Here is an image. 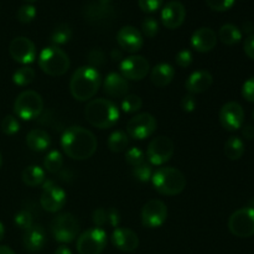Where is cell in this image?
Returning a JSON list of instances; mask_svg holds the SVG:
<instances>
[{
	"mask_svg": "<svg viewBox=\"0 0 254 254\" xmlns=\"http://www.w3.org/2000/svg\"><path fill=\"white\" fill-rule=\"evenodd\" d=\"M98 141L94 134L79 126L69 127L61 136V148L73 160H87L94 155Z\"/></svg>",
	"mask_w": 254,
	"mask_h": 254,
	"instance_id": "cell-1",
	"label": "cell"
},
{
	"mask_svg": "<svg viewBox=\"0 0 254 254\" xmlns=\"http://www.w3.org/2000/svg\"><path fill=\"white\" fill-rule=\"evenodd\" d=\"M102 86L101 73L91 66H81L69 81V92L76 101L87 102L93 98Z\"/></svg>",
	"mask_w": 254,
	"mask_h": 254,
	"instance_id": "cell-2",
	"label": "cell"
},
{
	"mask_svg": "<svg viewBox=\"0 0 254 254\" xmlns=\"http://www.w3.org/2000/svg\"><path fill=\"white\" fill-rule=\"evenodd\" d=\"M84 116L94 128L109 129L119 121V109L109 99L97 98L87 103Z\"/></svg>",
	"mask_w": 254,
	"mask_h": 254,
	"instance_id": "cell-3",
	"label": "cell"
},
{
	"mask_svg": "<svg viewBox=\"0 0 254 254\" xmlns=\"http://www.w3.org/2000/svg\"><path fill=\"white\" fill-rule=\"evenodd\" d=\"M154 189L160 195L175 196L179 195L186 188V178L179 169L173 166L159 168L151 176Z\"/></svg>",
	"mask_w": 254,
	"mask_h": 254,
	"instance_id": "cell-4",
	"label": "cell"
},
{
	"mask_svg": "<svg viewBox=\"0 0 254 254\" xmlns=\"http://www.w3.org/2000/svg\"><path fill=\"white\" fill-rule=\"evenodd\" d=\"M69 57L62 49L56 46L45 47L39 55V67L51 77L64 76L69 69Z\"/></svg>",
	"mask_w": 254,
	"mask_h": 254,
	"instance_id": "cell-5",
	"label": "cell"
},
{
	"mask_svg": "<svg viewBox=\"0 0 254 254\" xmlns=\"http://www.w3.org/2000/svg\"><path fill=\"white\" fill-rule=\"evenodd\" d=\"M44 99L37 92L27 89L21 92L14 102V113L22 121H32L41 116Z\"/></svg>",
	"mask_w": 254,
	"mask_h": 254,
	"instance_id": "cell-6",
	"label": "cell"
},
{
	"mask_svg": "<svg viewBox=\"0 0 254 254\" xmlns=\"http://www.w3.org/2000/svg\"><path fill=\"white\" fill-rule=\"evenodd\" d=\"M50 231L57 242L71 243L78 236L79 223L72 213H61L51 221Z\"/></svg>",
	"mask_w": 254,
	"mask_h": 254,
	"instance_id": "cell-7",
	"label": "cell"
},
{
	"mask_svg": "<svg viewBox=\"0 0 254 254\" xmlns=\"http://www.w3.org/2000/svg\"><path fill=\"white\" fill-rule=\"evenodd\" d=\"M107 240V232L103 228H89L78 236L77 252L79 254H101L106 248Z\"/></svg>",
	"mask_w": 254,
	"mask_h": 254,
	"instance_id": "cell-8",
	"label": "cell"
},
{
	"mask_svg": "<svg viewBox=\"0 0 254 254\" xmlns=\"http://www.w3.org/2000/svg\"><path fill=\"white\" fill-rule=\"evenodd\" d=\"M228 230L238 238H250L254 236V208L243 207L231 215Z\"/></svg>",
	"mask_w": 254,
	"mask_h": 254,
	"instance_id": "cell-9",
	"label": "cell"
},
{
	"mask_svg": "<svg viewBox=\"0 0 254 254\" xmlns=\"http://www.w3.org/2000/svg\"><path fill=\"white\" fill-rule=\"evenodd\" d=\"M158 122L150 113H140L129 119L127 123V134L136 140H144L155 133Z\"/></svg>",
	"mask_w": 254,
	"mask_h": 254,
	"instance_id": "cell-10",
	"label": "cell"
},
{
	"mask_svg": "<svg viewBox=\"0 0 254 254\" xmlns=\"http://www.w3.org/2000/svg\"><path fill=\"white\" fill-rule=\"evenodd\" d=\"M174 150H175V146L170 138L158 136L149 143L148 149H146V158L150 165L160 166L173 158Z\"/></svg>",
	"mask_w": 254,
	"mask_h": 254,
	"instance_id": "cell-11",
	"label": "cell"
},
{
	"mask_svg": "<svg viewBox=\"0 0 254 254\" xmlns=\"http://www.w3.org/2000/svg\"><path fill=\"white\" fill-rule=\"evenodd\" d=\"M67 195L62 188L49 180L44 183V190H42L41 197H40V205L45 211L50 213L59 212L66 205Z\"/></svg>",
	"mask_w": 254,
	"mask_h": 254,
	"instance_id": "cell-12",
	"label": "cell"
},
{
	"mask_svg": "<svg viewBox=\"0 0 254 254\" xmlns=\"http://www.w3.org/2000/svg\"><path fill=\"white\" fill-rule=\"evenodd\" d=\"M141 223L146 228H159L168 218V207L161 200H150L141 208Z\"/></svg>",
	"mask_w": 254,
	"mask_h": 254,
	"instance_id": "cell-13",
	"label": "cell"
},
{
	"mask_svg": "<svg viewBox=\"0 0 254 254\" xmlns=\"http://www.w3.org/2000/svg\"><path fill=\"white\" fill-rule=\"evenodd\" d=\"M150 71L149 61L143 56L133 55L124 59L121 64V74L129 81H141Z\"/></svg>",
	"mask_w": 254,
	"mask_h": 254,
	"instance_id": "cell-14",
	"label": "cell"
},
{
	"mask_svg": "<svg viewBox=\"0 0 254 254\" xmlns=\"http://www.w3.org/2000/svg\"><path fill=\"white\" fill-rule=\"evenodd\" d=\"M10 56L20 64H30L36 59V47L30 39L24 36L15 37L9 46Z\"/></svg>",
	"mask_w": 254,
	"mask_h": 254,
	"instance_id": "cell-15",
	"label": "cell"
},
{
	"mask_svg": "<svg viewBox=\"0 0 254 254\" xmlns=\"http://www.w3.org/2000/svg\"><path fill=\"white\" fill-rule=\"evenodd\" d=\"M245 122V111L237 102H228L223 104L220 111V123L226 130L236 131L242 128Z\"/></svg>",
	"mask_w": 254,
	"mask_h": 254,
	"instance_id": "cell-16",
	"label": "cell"
},
{
	"mask_svg": "<svg viewBox=\"0 0 254 254\" xmlns=\"http://www.w3.org/2000/svg\"><path fill=\"white\" fill-rule=\"evenodd\" d=\"M117 42L124 51L129 54H135L140 51L144 45V39L141 32L134 26H123L117 34Z\"/></svg>",
	"mask_w": 254,
	"mask_h": 254,
	"instance_id": "cell-17",
	"label": "cell"
},
{
	"mask_svg": "<svg viewBox=\"0 0 254 254\" xmlns=\"http://www.w3.org/2000/svg\"><path fill=\"white\" fill-rule=\"evenodd\" d=\"M186 19V9L178 0L168 2L161 11V22L169 30L179 29Z\"/></svg>",
	"mask_w": 254,
	"mask_h": 254,
	"instance_id": "cell-18",
	"label": "cell"
},
{
	"mask_svg": "<svg viewBox=\"0 0 254 254\" xmlns=\"http://www.w3.org/2000/svg\"><path fill=\"white\" fill-rule=\"evenodd\" d=\"M112 243L122 252H134L139 247L138 235L127 227H117L112 233Z\"/></svg>",
	"mask_w": 254,
	"mask_h": 254,
	"instance_id": "cell-19",
	"label": "cell"
},
{
	"mask_svg": "<svg viewBox=\"0 0 254 254\" xmlns=\"http://www.w3.org/2000/svg\"><path fill=\"white\" fill-rule=\"evenodd\" d=\"M102 86H103L104 93L112 98H124L128 96L129 82L121 73H117V72L108 73L104 81L102 82Z\"/></svg>",
	"mask_w": 254,
	"mask_h": 254,
	"instance_id": "cell-20",
	"label": "cell"
},
{
	"mask_svg": "<svg viewBox=\"0 0 254 254\" xmlns=\"http://www.w3.org/2000/svg\"><path fill=\"white\" fill-rule=\"evenodd\" d=\"M217 35L210 27H200L191 36V46L200 54L212 51L217 45Z\"/></svg>",
	"mask_w": 254,
	"mask_h": 254,
	"instance_id": "cell-21",
	"label": "cell"
},
{
	"mask_svg": "<svg viewBox=\"0 0 254 254\" xmlns=\"http://www.w3.org/2000/svg\"><path fill=\"white\" fill-rule=\"evenodd\" d=\"M22 245L30 253H37L46 245V232L41 225H32L22 236Z\"/></svg>",
	"mask_w": 254,
	"mask_h": 254,
	"instance_id": "cell-22",
	"label": "cell"
},
{
	"mask_svg": "<svg viewBox=\"0 0 254 254\" xmlns=\"http://www.w3.org/2000/svg\"><path fill=\"white\" fill-rule=\"evenodd\" d=\"M213 83L212 74L208 71H196L189 76L186 79L185 88L190 94H200L210 89V87Z\"/></svg>",
	"mask_w": 254,
	"mask_h": 254,
	"instance_id": "cell-23",
	"label": "cell"
},
{
	"mask_svg": "<svg viewBox=\"0 0 254 254\" xmlns=\"http://www.w3.org/2000/svg\"><path fill=\"white\" fill-rule=\"evenodd\" d=\"M92 221H93L94 226L98 228H103V230L104 227L117 228L119 226V222H121V215H119L118 211L113 207H99L93 211Z\"/></svg>",
	"mask_w": 254,
	"mask_h": 254,
	"instance_id": "cell-24",
	"label": "cell"
},
{
	"mask_svg": "<svg viewBox=\"0 0 254 254\" xmlns=\"http://www.w3.org/2000/svg\"><path fill=\"white\" fill-rule=\"evenodd\" d=\"M174 77H175V69L170 64H165V62L156 64L151 69L150 73L151 83L155 87H159V88H163V87L170 84L173 82Z\"/></svg>",
	"mask_w": 254,
	"mask_h": 254,
	"instance_id": "cell-25",
	"label": "cell"
},
{
	"mask_svg": "<svg viewBox=\"0 0 254 254\" xmlns=\"http://www.w3.org/2000/svg\"><path fill=\"white\" fill-rule=\"evenodd\" d=\"M26 144L32 151H45L51 145V138L49 133L42 129H32L26 135Z\"/></svg>",
	"mask_w": 254,
	"mask_h": 254,
	"instance_id": "cell-26",
	"label": "cell"
},
{
	"mask_svg": "<svg viewBox=\"0 0 254 254\" xmlns=\"http://www.w3.org/2000/svg\"><path fill=\"white\" fill-rule=\"evenodd\" d=\"M21 179L26 186H30V188H36V186L41 185V184L45 183L46 174H45L44 169L40 168V166L30 165L24 169Z\"/></svg>",
	"mask_w": 254,
	"mask_h": 254,
	"instance_id": "cell-27",
	"label": "cell"
},
{
	"mask_svg": "<svg viewBox=\"0 0 254 254\" xmlns=\"http://www.w3.org/2000/svg\"><path fill=\"white\" fill-rule=\"evenodd\" d=\"M218 39L225 45L232 46V45L238 44L242 39V31L233 24H225L221 26L218 31Z\"/></svg>",
	"mask_w": 254,
	"mask_h": 254,
	"instance_id": "cell-28",
	"label": "cell"
},
{
	"mask_svg": "<svg viewBox=\"0 0 254 254\" xmlns=\"http://www.w3.org/2000/svg\"><path fill=\"white\" fill-rule=\"evenodd\" d=\"M72 29L68 24H60L54 29V31L50 35V42L51 46H61V45H66L72 39Z\"/></svg>",
	"mask_w": 254,
	"mask_h": 254,
	"instance_id": "cell-29",
	"label": "cell"
},
{
	"mask_svg": "<svg viewBox=\"0 0 254 254\" xmlns=\"http://www.w3.org/2000/svg\"><path fill=\"white\" fill-rule=\"evenodd\" d=\"M225 154L230 160H240L245 154V143L240 136H231L225 144Z\"/></svg>",
	"mask_w": 254,
	"mask_h": 254,
	"instance_id": "cell-30",
	"label": "cell"
},
{
	"mask_svg": "<svg viewBox=\"0 0 254 254\" xmlns=\"http://www.w3.org/2000/svg\"><path fill=\"white\" fill-rule=\"evenodd\" d=\"M108 149L113 153H123L129 145L128 134L122 130L113 131L108 138Z\"/></svg>",
	"mask_w": 254,
	"mask_h": 254,
	"instance_id": "cell-31",
	"label": "cell"
},
{
	"mask_svg": "<svg viewBox=\"0 0 254 254\" xmlns=\"http://www.w3.org/2000/svg\"><path fill=\"white\" fill-rule=\"evenodd\" d=\"M62 166H64V156H62V154L59 150L50 151L44 160L45 171L50 174H56L61 170Z\"/></svg>",
	"mask_w": 254,
	"mask_h": 254,
	"instance_id": "cell-32",
	"label": "cell"
},
{
	"mask_svg": "<svg viewBox=\"0 0 254 254\" xmlns=\"http://www.w3.org/2000/svg\"><path fill=\"white\" fill-rule=\"evenodd\" d=\"M35 76H36V73H35L34 68L29 66H24L17 69V71H15L14 76H12V82L20 87L29 86L35 79Z\"/></svg>",
	"mask_w": 254,
	"mask_h": 254,
	"instance_id": "cell-33",
	"label": "cell"
},
{
	"mask_svg": "<svg viewBox=\"0 0 254 254\" xmlns=\"http://www.w3.org/2000/svg\"><path fill=\"white\" fill-rule=\"evenodd\" d=\"M141 106H143V99L139 96H136V94H128V96H126L121 104L122 111L129 114L136 113L141 108Z\"/></svg>",
	"mask_w": 254,
	"mask_h": 254,
	"instance_id": "cell-34",
	"label": "cell"
},
{
	"mask_svg": "<svg viewBox=\"0 0 254 254\" xmlns=\"http://www.w3.org/2000/svg\"><path fill=\"white\" fill-rule=\"evenodd\" d=\"M0 129L5 135H14L20 130V123L16 117L9 114L2 118L1 123H0Z\"/></svg>",
	"mask_w": 254,
	"mask_h": 254,
	"instance_id": "cell-35",
	"label": "cell"
},
{
	"mask_svg": "<svg viewBox=\"0 0 254 254\" xmlns=\"http://www.w3.org/2000/svg\"><path fill=\"white\" fill-rule=\"evenodd\" d=\"M36 16V7L31 4H25L20 6L16 12V19L21 24H30Z\"/></svg>",
	"mask_w": 254,
	"mask_h": 254,
	"instance_id": "cell-36",
	"label": "cell"
},
{
	"mask_svg": "<svg viewBox=\"0 0 254 254\" xmlns=\"http://www.w3.org/2000/svg\"><path fill=\"white\" fill-rule=\"evenodd\" d=\"M133 176L140 183H148L151 180L153 176V169H151L150 164L143 163L140 165L133 168Z\"/></svg>",
	"mask_w": 254,
	"mask_h": 254,
	"instance_id": "cell-37",
	"label": "cell"
},
{
	"mask_svg": "<svg viewBox=\"0 0 254 254\" xmlns=\"http://www.w3.org/2000/svg\"><path fill=\"white\" fill-rule=\"evenodd\" d=\"M14 221L17 227L26 231L27 228H30L34 225V216H32V213L29 210H22L15 215Z\"/></svg>",
	"mask_w": 254,
	"mask_h": 254,
	"instance_id": "cell-38",
	"label": "cell"
},
{
	"mask_svg": "<svg viewBox=\"0 0 254 254\" xmlns=\"http://www.w3.org/2000/svg\"><path fill=\"white\" fill-rule=\"evenodd\" d=\"M141 31H143V34L145 35L146 37H150V39L155 37L159 32L158 20L153 16L145 17L143 24H141Z\"/></svg>",
	"mask_w": 254,
	"mask_h": 254,
	"instance_id": "cell-39",
	"label": "cell"
},
{
	"mask_svg": "<svg viewBox=\"0 0 254 254\" xmlns=\"http://www.w3.org/2000/svg\"><path fill=\"white\" fill-rule=\"evenodd\" d=\"M144 158H145V155H144L143 150L139 148H130L126 153V161L133 168L143 164Z\"/></svg>",
	"mask_w": 254,
	"mask_h": 254,
	"instance_id": "cell-40",
	"label": "cell"
},
{
	"mask_svg": "<svg viewBox=\"0 0 254 254\" xmlns=\"http://www.w3.org/2000/svg\"><path fill=\"white\" fill-rule=\"evenodd\" d=\"M88 66L97 68V67L103 66L104 62H106V56H104L103 51L101 49H92L88 52Z\"/></svg>",
	"mask_w": 254,
	"mask_h": 254,
	"instance_id": "cell-41",
	"label": "cell"
},
{
	"mask_svg": "<svg viewBox=\"0 0 254 254\" xmlns=\"http://www.w3.org/2000/svg\"><path fill=\"white\" fill-rule=\"evenodd\" d=\"M236 0H206V4L213 11H227L233 6Z\"/></svg>",
	"mask_w": 254,
	"mask_h": 254,
	"instance_id": "cell-42",
	"label": "cell"
},
{
	"mask_svg": "<svg viewBox=\"0 0 254 254\" xmlns=\"http://www.w3.org/2000/svg\"><path fill=\"white\" fill-rule=\"evenodd\" d=\"M164 0H138L139 7L141 11L146 12V14H153V12L158 11L163 5Z\"/></svg>",
	"mask_w": 254,
	"mask_h": 254,
	"instance_id": "cell-43",
	"label": "cell"
},
{
	"mask_svg": "<svg viewBox=\"0 0 254 254\" xmlns=\"http://www.w3.org/2000/svg\"><path fill=\"white\" fill-rule=\"evenodd\" d=\"M192 60H193V55L190 50H181V51L178 52L175 57V61L176 64L181 68H186V67L190 66L192 64Z\"/></svg>",
	"mask_w": 254,
	"mask_h": 254,
	"instance_id": "cell-44",
	"label": "cell"
},
{
	"mask_svg": "<svg viewBox=\"0 0 254 254\" xmlns=\"http://www.w3.org/2000/svg\"><path fill=\"white\" fill-rule=\"evenodd\" d=\"M242 96L246 101L254 103V77H251L245 82L242 87Z\"/></svg>",
	"mask_w": 254,
	"mask_h": 254,
	"instance_id": "cell-45",
	"label": "cell"
},
{
	"mask_svg": "<svg viewBox=\"0 0 254 254\" xmlns=\"http://www.w3.org/2000/svg\"><path fill=\"white\" fill-rule=\"evenodd\" d=\"M181 108H183L184 112L186 113H190V112H193L197 107V102H196L195 97L192 94H188V96L183 97L181 99Z\"/></svg>",
	"mask_w": 254,
	"mask_h": 254,
	"instance_id": "cell-46",
	"label": "cell"
},
{
	"mask_svg": "<svg viewBox=\"0 0 254 254\" xmlns=\"http://www.w3.org/2000/svg\"><path fill=\"white\" fill-rule=\"evenodd\" d=\"M243 49H245L246 55H247L250 59L254 60V35H250V36L246 39Z\"/></svg>",
	"mask_w": 254,
	"mask_h": 254,
	"instance_id": "cell-47",
	"label": "cell"
},
{
	"mask_svg": "<svg viewBox=\"0 0 254 254\" xmlns=\"http://www.w3.org/2000/svg\"><path fill=\"white\" fill-rule=\"evenodd\" d=\"M243 138L247 140H253L254 139V127L253 126H246L242 129Z\"/></svg>",
	"mask_w": 254,
	"mask_h": 254,
	"instance_id": "cell-48",
	"label": "cell"
},
{
	"mask_svg": "<svg viewBox=\"0 0 254 254\" xmlns=\"http://www.w3.org/2000/svg\"><path fill=\"white\" fill-rule=\"evenodd\" d=\"M242 29H243V32L251 35L253 32V30H254V25L251 21H246V22H243Z\"/></svg>",
	"mask_w": 254,
	"mask_h": 254,
	"instance_id": "cell-49",
	"label": "cell"
},
{
	"mask_svg": "<svg viewBox=\"0 0 254 254\" xmlns=\"http://www.w3.org/2000/svg\"><path fill=\"white\" fill-rule=\"evenodd\" d=\"M54 254H72V252L67 246H60Z\"/></svg>",
	"mask_w": 254,
	"mask_h": 254,
	"instance_id": "cell-50",
	"label": "cell"
},
{
	"mask_svg": "<svg viewBox=\"0 0 254 254\" xmlns=\"http://www.w3.org/2000/svg\"><path fill=\"white\" fill-rule=\"evenodd\" d=\"M0 254H15V252L7 246H0Z\"/></svg>",
	"mask_w": 254,
	"mask_h": 254,
	"instance_id": "cell-51",
	"label": "cell"
},
{
	"mask_svg": "<svg viewBox=\"0 0 254 254\" xmlns=\"http://www.w3.org/2000/svg\"><path fill=\"white\" fill-rule=\"evenodd\" d=\"M111 57L114 60V61H117V60L123 59V55H122V52H119L118 50H113L111 54Z\"/></svg>",
	"mask_w": 254,
	"mask_h": 254,
	"instance_id": "cell-52",
	"label": "cell"
},
{
	"mask_svg": "<svg viewBox=\"0 0 254 254\" xmlns=\"http://www.w3.org/2000/svg\"><path fill=\"white\" fill-rule=\"evenodd\" d=\"M5 236V228H4V225H2L1 222H0V242L2 241V238H4Z\"/></svg>",
	"mask_w": 254,
	"mask_h": 254,
	"instance_id": "cell-53",
	"label": "cell"
},
{
	"mask_svg": "<svg viewBox=\"0 0 254 254\" xmlns=\"http://www.w3.org/2000/svg\"><path fill=\"white\" fill-rule=\"evenodd\" d=\"M98 1H99V4H102V5H108L112 0H98Z\"/></svg>",
	"mask_w": 254,
	"mask_h": 254,
	"instance_id": "cell-54",
	"label": "cell"
},
{
	"mask_svg": "<svg viewBox=\"0 0 254 254\" xmlns=\"http://www.w3.org/2000/svg\"><path fill=\"white\" fill-rule=\"evenodd\" d=\"M1 164H2V156H1V153H0V168H1Z\"/></svg>",
	"mask_w": 254,
	"mask_h": 254,
	"instance_id": "cell-55",
	"label": "cell"
},
{
	"mask_svg": "<svg viewBox=\"0 0 254 254\" xmlns=\"http://www.w3.org/2000/svg\"><path fill=\"white\" fill-rule=\"evenodd\" d=\"M25 1H29V2H34V1H36V0H25Z\"/></svg>",
	"mask_w": 254,
	"mask_h": 254,
	"instance_id": "cell-56",
	"label": "cell"
},
{
	"mask_svg": "<svg viewBox=\"0 0 254 254\" xmlns=\"http://www.w3.org/2000/svg\"><path fill=\"white\" fill-rule=\"evenodd\" d=\"M252 118H253V121H254V109H253V113H252Z\"/></svg>",
	"mask_w": 254,
	"mask_h": 254,
	"instance_id": "cell-57",
	"label": "cell"
}]
</instances>
